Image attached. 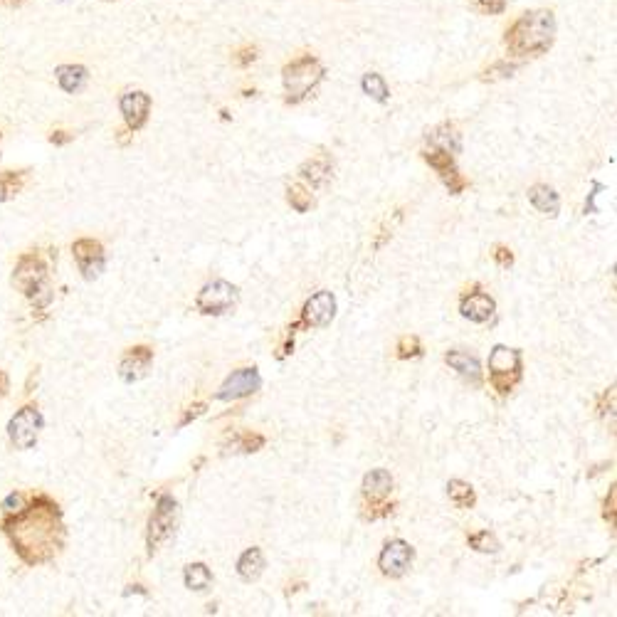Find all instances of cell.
<instances>
[{
    "mask_svg": "<svg viewBox=\"0 0 617 617\" xmlns=\"http://www.w3.org/2000/svg\"><path fill=\"white\" fill-rule=\"evenodd\" d=\"M0 534L28 568L47 566L67 543L65 514L47 494H30L20 511L0 516Z\"/></svg>",
    "mask_w": 617,
    "mask_h": 617,
    "instance_id": "1",
    "label": "cell"
},
{
    "mask_svg": "<svg viewBox=\"0 0 617 617\" xmlns=\"http://www.w3.org/2000/svg\"><path fill=\"white\" fill-rule=\"evenodd\" d=\"M556 40V15L553 10H526L506 30L504 45L514 57H539L551 50Z\"/></svg>",
    "mask_w": 617,
    "mask_h": 617,
    "instance_id": "2",
    "label": "cell"
},
{
    "mask_svg": "<svg viewBox=\"0 0 617 617\" xmlns=\"http://www.w3.org/2000/svg\"><path fill=\"white\" fill-rule=\"evenodd\" d=\"M10 284L28 299L33 311H47L55 302V284L50 279V262L38 250L23 252L15 262Z\"/></svg>",
    "mask_w": 617,
    "mask_h": 617,
    "instance_id": "3",
    "label": "cell"
},
{
    "mask_svg": "<svg viewBox=\"0 0 617 617\" xmlns=\"http://www.w3.org/2000/svg\"><path fill=\"white\" fill-rule=\"evenodd\" d=\"M324 75L326 70L316 55H302L284 65L282 82L284 92H287V104H302L304 99H309L324 82Z\"/></svg>",
    "mask_w": 617,
    "mask_h": 617,
    "instance_id": "4",
    "label": "cell"
},
{
    "mask_svg": "<svg viewBox=\"0 0 617 617\" xmlns=\"http://www.w3.org/2000/svg\"><path fill=\"white\" fill-rule=\"evenodd\" d=\"M42 430H45V415H42L38 403H25L23 408L10 415L8 425H5L10 445L20 452L35 450Z\"/></svg>",
    "mask_w": 617,
    "mask_h": 617,
    "instance_id": "5",
    "label": "cell"
},
{
    "mask_svg": "<svg viewBox=\"0 0 617 617\" xmlns=\"http://www.w3.org/2000/svg\"><path fill=\"white\" fill-rule=\"evenodd\" d=\"M489 376L499 395L511 393V388L521 381V353L509 346H494L489 353Z\"/></svg>",
    "mask_w": 617,
    "mask_h": 617,
    "instance_id": "6",
    "label": "cell"
},
{
    "mask_svg": "<svg viewBox=\"0 0 617 617\" xmlns=\"http://www.w3.org/2000/svg\"><path fill=\"white\" fill-rule=\"evenodd\" d=\"M176 521H178V504L176 499L163 494L158 497L154 514L149 519V534H146V546H149V553L154 556L163 541L176 531Z\"/></svg>",
    "mask_w": 617,
    "mask_h": 617,
    "instance_id": "7",
    "label": "cell"
},
{
    "mask_svg": "<svg viewBox=\"0 0 617 617\" xmlns=\"http://www.w3.org/2000/svg\"><path fill=\"white\" fill-rule=\"evenodd\" d=\"M72 257H75L79 274L87 282H94L104 272V267H107L104 245L99 240H92V237H79V240L72 242Z\"/></svg>",
    "mask_w": 617,
    "mask_h": 617,
    "instance_id": "8",
    "label": "cell"
},
{
    "mask_svg": "<svg viewBox=\"0 0 617 617\" xmlns=\"http://www.w3.org/2000/svg\"><path fill=\"white\" fill-rule=\"evenodd\" d=\"M235 302L237 289L232 287L230 282H225V279H215V282L205 284V287L200 289L198 299H195V307H198L200 314L220 316L235 307Z\"/></svg>",
    "mask_w": 617,
    "mask_h": 617,
    "instance_id": "9",
    "label": "cell"
},
{
    "mask_svg": "<svg viewBox=\"0 0 617 617\" xmlns=\"http://www.w3.org/2000/svg\"><path fill=\"white\" fill-rule=\"evenodd\" d=\"M119 109L124 116V124L129 131H141L149 121L151 114V97L141 89H129L119 97Z\"/></svg>",
    "mask_w": 617,
    "mask_h": 617,
    "instance_id": "10",
    "label": "cell"
},
{
    "mask_svg": "<svg viewBox=\"0 0 617 617\" xmlns=\"http://www.w3.org/2000/svg\"><path fill=\"white\" fill-rule=\"evenodd\" d=\"M415 551L410 543L405 541H390L386 548H383L381 558H378V566H381V573L388 578H403L408 573V568L413 566Z\"/></svg>",
    "mask_w": 617,
    "mask_h": 617,
    "instance_id": "11",
    "label": "cell"
},
{
    "mask_svg": "<svg viewBox=\"0 0 617 617\" xmlns=\"http://www.w3.org/2000/svg\"><path fill=\"white\" fill-rule=\"evenodd\" d=\"M262 386V378L260 373H257V368H240V371H235L228 381L220 386L218 393H215V398L218 400H240L247 398V395L257 393Z\"/></svg>",
    "mask_w": 617,
    "mask_h": 617,
    "instance_id": "12",
    "label": "cell"
},
{
    "mask_svg": "<svg viewBox=\"0 0 617 617\" xmlns=\"http://www.w3.org/2000/svg\"><path fill=\"white\" fill-rule=\"evenodd\" d=\"M151 363H154V351L149 346H134L121 356L119 361V378L124 383H136L146 378Z\"/></svg>",
    "mask_w": 617,
    "mask_h": 617,
    "instance_id": "13",
    "label": "cell"
},
{
    "mask_svg": "<svg viewBox=\"0 0 617 617\" xmlns=\"http://www.w3.org/2000/svg\"><path fill=\"white\" fill-rule=\"evenodd\" d=\"M336 316V299L331 292H316L314 297L304 304L302 324L314 326V329H324L334 321Z\"/></svg>",
    "mask_w": 617,
    "mask_h": 617,
    "instance_id": "14",
    "label": "cell"
},
{
    "mask_svg": "<svg viewBox=\"0 0 617 617\" xmlns=\"http://www.w3.org/2000/svg\"><path fill=\"white\" fill-rule=\"evenodd\" d=\"M55 79L57 87L65 94H79L89 84V70L79 62H67V65L55 67Z\"/></svg>",
    "mask_w": 617,
    "mask_h": 617,
    "instance_id": "15",
    "label": "cell"
},
{
    "mask_svg": "<svg viewBox=\"0 0 617 617\" xmlns=\"http://www.w3.org/2000/svg\"><path fill=\"white\" fill-rule=\"evenodd\" d=\"M494 309H497L494 299L489 297V294H482V292L469 294V297H464L462 304H460V311H462L464 319L474 321V324H484V321L492 319Z\"/></svg>",
    "mask_w": 617,
    "mask_h": 617,
    "instance_id": "16",
    "label": "cell"
},
{
    "mask_svg": "<svg viewBox=\"0 0 617 617\" xmlns=\"http://www.w3.org/2000/svg\"><path fill=\"white\" fill-rule=\"evenodd\" d=\"M331 171H334V163H331V158L326 154L309 158V161L299 168V173H302L304 181L311 183V188H324L326 183L331 181Z\"/></svg>",
    "mask_w": 617,
    "mask_h": 617,
    "instance_id": "17",
    "label": "cell"
},
{
    "mask_svg": "<svg viewBox=\"0 0 617 617\" xmlns=\"http://www.w3.org/2000/svg\"><path fill=\"white\" fill-rule=\"evenodd\" d=\"M30 181L28 168H8V171H0V203H10L13 198H18L25 191Z\"/></svg>",
    "mask_w": 617,
    "mask_h": 617,
    "instance_id": "18",
    "label": "cell"
},
{
    "mask_svg": "<svg viewBox=\"0 0 617 617\" xmlns=\"http://www.w3.org/2000/svg\"><path fill=\"white\" fill-rule=\"evenodd\" d=\"M427 144H430L432 149L447 151V154L455 156L462 151V136L457 134V129L452 124H442L435 126L432 131H427Z\"/></svg>",
    "mask_w": 617,
    "mask_h": 617,
    "instance_id": "19",
    "label": "cell"
},
{
    "mask_svg": "<svg viewBox=\"0 0 617 617\" xmlns=\"http://www.w3.org/2000/svg\"><path fill=\"white\" fill-rule=\"evenodd\" d=\"M393 492V477L386 469H371L363 479V497H368L371 502H381L388 494Z\"/></svg>",
    "mask_w": 617,
    "mask_h": 617,
    "instance_id": "20",
    "label": "cell"
},
{
    "mask_svg": "<svg viewBox=\"0 0 617 617\" xmlns=\"http://www.w3.org/2000/svg\"><path fill=\"white\" fill-rule=\"evenodd\" d=\"M262 571H265V553H262L260 548H247V551L240 556V561H237V573H240V578L252 583V580L262 576Z\"/></svg>",
    "mask_w": 617,
    "mask_h": 617,
    "instance_id": "21",
    "label": "cell"
},
{
    "mask_svg": "<svg viewBox=\"0 0 617 617\" xmlns=\"http://www.w3.org/2000/svg\"><path fill=\"white\" fill-rule=\"evenodd\" d=\"M447 366L455 368L457 373L464 378H469V381H479V376H482V368H479V361L474 356H469V353L464 351H450L445 356Z\"/></svg>",
    "mask_w": 617,
    "mask_h": 617,
    "instance_id": "22",
    "label": "cell"
},
{
    "mask_svg": "<svg viewBox=\"0 0 617 617\" xmlns=\"http://www.w3.org/2000/svg\"><path fill=\"white\" fill-rule=\"evenodd\" d=\"M529 200L536 210H541L543 215H551L556 218L558 208H561V200H558V193L548 186H534L529 191Z\"/></svg>",
    "mask_w": 617,
    "mask_h": 617,
    "instance_id": "23",
    "label": "cell"
},
{
    "mask_svg": "<svg viewBox=\"0 0 617 617\" xmlns=\"http://www.w3.org/2000/svg\"><path fill=\"white\" fill-rule=\"evenodd\" d=\"M361 87H363V92L373 99V102L386 104L390 99V89H388L386 79L378 75V72H368V75H363Z\"/></svg>",
    "mask_w": 617,
    "mask_h": 617,
    "instance_id": "24",
    "label": "cell"
},
{
    "mask_svg": "<svg viewBox=\"0 0 617 617\" xmlns=\"http://www.w3.org/2000/svg\"><path fill=\"white\" fill-rule=\"evenodd\" d=\"M210 583H213V573H210V568L205 566V563H191V566L186 568V585L195 593H205V590L210 588Z\"/></svg>",
    "mask_w": 617,
    "mask_h": 617,
    "instance_id": "25",
    "label": "cell"
},
{
    "mask_svg": "<svg viewBox=\"0 0 617 617\" xmlns=\"http://www.w3.org/2000/svg\"><path fill=\"white\" fill-rule=\"evenodd\" d=\"M447 494H450L452 504L460 506V509H469V506H474V502H477L472 484L462 482V479H452V482L447 484Z\"/></svg>",
    "mask_w": 617,
    "mask_h": 617,
    "instance_id": "26",
    "label": "cell"
},
{
    "mask_svg": "<svg viewBox=\"0 0 617 617\" xmlns=\"http://www.w3.org/2000/svg\"><path fill=\"white\" fill-rule=\"evenodd\" d=\"M230 447L232 452H257L260 447H265V437L252 435V432H242V435L232 437Z\"/></svg>",
    "mask_w": 617,
    "mask_h": 617,
    "instance_id": "27",
    "label": "cell"
},
{
    "mask_svg": "<svg viewBox=\"0 0 617 617\" xmlns=\"http://www.w3.org/2000/svg\"><path fill=\"white\" fill-rule=\"evenodd\" d=\"M469 546L479 553H497L499 548H502L499 541L494 539V534H489V531H479V534L469 536Z\"/></svg>",
    "mask_w": 617,
    "mask_h": 617,
    "instance_id": "28",
    "label": "cell"
},
{
    "mask_svg": "<svg viewBox=\"0 0 617 617\" xmlns=\"http://www.w3.org/2000/svg\"><path fill=\"white\" fill-rule=\"evenodd\" d=\"M425 161L430 163L437 173H445V171H450V168H455L452 154H447V151H440V149H432V146L425 151Z\"/></svg>",
    "mask_w": 617,
    "mask_h": 617,
    "instance_id": "29",
    "label": "cell"
},
{
    "mask_svg": "<svg viewBox=\"0 0 617 617\" xmlns=\"http://www.w3.org/2000/svg\"><path fill=\"white\" fill-rule=\"evenodd\" d=\"M519 70V65H514V62H494L489 70L482 72L484 82H497V79H506V77H514V72Z\"/></svg>",
    "mask_w": 617,
    "mask_h": 617,
    "instance_id": "30",
    "label": "cell"
},
{
    "mask_svg": "<svg viewBox=\"0 0 617 617\" xmlns=\"http://www.w3.org/2000/svg\"><path fill=\"white\" fill-rule=\"evenodd\" d=\"M287 200H289V205L297 210V213H307V210L311 208V193L304 191L302 186H289Z\"/></svg>",
    "mask_w": 617,
    "mask_h": 617,
    "instance_id": "31",
    "label": "cell"
},
{
    "mask_svg": "<svg viewBox=\"0 0 617 617\" xmlns=\"http://www.w3.org/2000/svg\"><path fill=\"white\" fill-rule=\"evenodd\" d=\"M28 497L30 494H25V492H10L8 497L0 502V516H10V514H15V511L23 509L25 502H28Z\"/></svg>",
    "mask_w": 617,
    "mask_h": 617,
    "instance_id": "32",
    "label": "cell"
},
{
    "mask_svg": "<svg viewBox=\"0 0 617 617\" xmlns=\"http://www.w3.org/2000/svg\"><path fill=\"white\" fill-rule=\"evenodd\" d=\"M420 339L418 336H403L398 344V358H403V361H408V358H415L420 356Z\"/></svg>",
    "mask_w": 617,
    "mask_h": 617,
    "instance_id": "33",
    "label": "cell"
},
{
    "mask_svg": "<svg viewBox=\"0 0 617 617\" xmlns=\"http://www.w3.org/2000/svg\"><path fill=\"white\" fill-rule=\"evenodd\" d=\"M440 176H442V181H445V186L450 188L452 195H460L464 191V186H467V181H464L460 173H457V168H450V171L440 173Z\"/></svg>",
    "mask_w": 617,
    "mask_h": 617,
    "instance_id": "34",
    "label": "cell"
},
{
    "mask_svg": "<svg viewBox=\"0 0 617 617\" xmlns=\"http://www.w3.org/2000/svg\"><path fill=\"white\" fill-rule=\"evenodd\" d=\"M232 60H235V65H237V67L252 65V62L257 60V47H255V45L242 47V50H237V52H235V57H232Z\"/></svg>",
    "mask_w": 617,
    "mask_h": 617,
    "instance_id": "35",
    "label": "cell"
},
{
    "mask_svg": "<svg viewBox=\"0 0 617 617\" xmlns=\"http://www.w3.org/2000/svg\"><path fill=\"white\" fill-rule=\"evenodd\" d=\"M509 5V0H479V8L489 15H502Z\"/></svg>",
    "mask_w": 617,
    "mask_h": 617,
    "instance_id": "36",
    "label": "cell"
},
{
    "mask_svg": "<svg viewBox=\"0 0 617 617\" xmlns=\"http://www.w3.org/2000/svg\"><path fill=\"white\" fill-rule=\"evenodd\" d=\"M47 139H50V144H55V146H67L70 141H75V134H70V131L55 129L50 136H47Z\"/></svg>",
    "mask_w": 617,
    "mask_h": 617,
    "instance_id": "37",
    "label": "cell"
},
{
    "mask_svg": "<svg viewBox=\"0 0 617 617\" xmlns=\"http://www.w3.org/2000/svg\"><path fill=\"white\" fill-rule=\"evenodd\" d=\"M494 260H497L502 267H509L511 262H514V255H511V250H506V247H497V252H494Z\"/></svg>",
    "mask_w": 617,
    "mask_h": 617,
    "instance_id": "38",
    "label": "cell"
},
{
    "mask_svg": "<svg viewBox=\"0 0 617 617\" xmlns=\"http://www.w3.org/2000/svg\"><path fill=\"white\" fill-rule=\"evenodd\" d=\"M615 487L610 489V502H605V519L610 521V526H615Z\"/></svg>",
    "mask_w": 617,
    "mask_h": 617,
    "instance_id": "39",
    "label": "cell"
},
{
    "mask_svg": "<svg viewBox=\"0 0 617 617\" xmlns=\"http://www.w3.org/2000/svg\"><path fill=\"white\" fill-rule=\"evenodd\" d=\"M8 390H10V376L5 371H0V400L8 395Z\"/></svg>",
    "mask_w": 617,
    "mask_h": 617,
    "instance_id": "40",
    "label": "cell"
},
{
    "mask_svg": "<svg viewBox=\"0 0 617 617\" xmlns=\"http://www.w3.org/2000/svg\"><path fill=\"white\" fill-rule=\"evenodd\" d=\"M203 410H205V405H195V408H191V413H188V415H186V418H183V420H181V427H183V425H188V423H191V420H193V418H198V415H200V413H203Z\"/></svg>",
    "mask_w": 617,
    "mask_h": 617,
    "instance_id": "41",
    "label": "cell"
},
{
    "mask_svg": "<svg viewBox=\"0 0 617 617\" xmlns=\"http://www.w3.org/2000/svg\"><path fill=\"white\" fill-rule=\"evenodd\" d=\"M25 3H28V0H0V5H3V8H10V10L23 8Z\"/></svg>",
    "mask_w": 617,
    "mask_h": 617,
    "instance_id": "42",
    "label": "cell"
},
{
    "mask_svg": "<svg viewBox=\"0 0 617 617\" xmlns=\"http://www.w3.org/2000/svg\"><path fill=\"white\" fill-rule=\"evenodd\" d=\"M0 146H3V131H0Z\"/></svg>",
    "mask_w": 617,
    "mask_h": 617,
    "instance_id": "43",
    "label": "cell"
},
{
    "mask_svg": "<svg viewBox=\"0 0 617 617\" xmlns=\"http://www.w3.org/2000/svg\"><path fill=\"white\" fill-rule=\"evenodd\" d=\"M107 3H114V0H107Z\"/></svg>",
    "mask_w": 617,
    "mask_h": 617,
    "instance_id": "44",
    "label": "cell"
}]
</instances>
